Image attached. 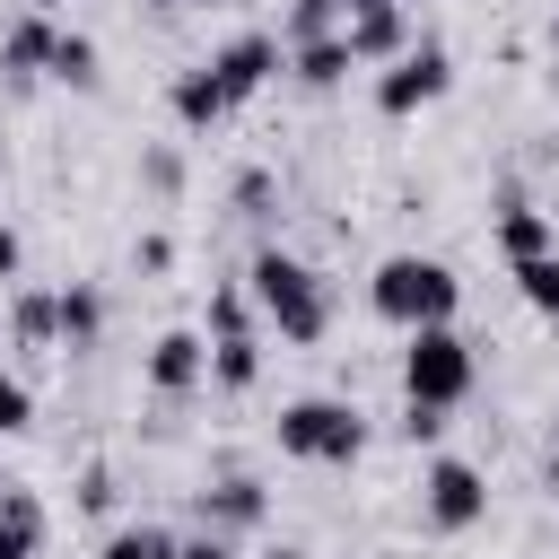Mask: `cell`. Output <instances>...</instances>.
<instances>
[{
    "label": "cell",
    "mask_w": 559,
    "mask_h": 559,
    "mask_svg": "<svg viewBox=\"0 0 559 559\" xmlns=\"http://www.w3.org/2000/svg\"><path fill=\"white\" fill-rule=\"evenodd\" d=\"M245 297H253V314H262L288 349H314V341L332 332V280H323L314 262H297L288 245H262V253H253Z\"/></svg>",
    "instance_id": "obj_1"
},
{
    "label": "cell",
    "mask_w": 559,
    "mask_h": 559,
    "mask_svg": "<svg viewBox=\"0 0 559 559\" xmlns=\"http://www.w3.org/2000/svg\"><path fill=\"white\" fill-rule=\"evenodd\" d=\"M367 306H376L393 332L454 323L463 280H454V262H437V253H384V262H376V280H367Z\"/></svg>",
    "instance_id": "obj_2"
},
{
    "label": "cell",
    "mask_w": 559,
    "mask_h": 559,
    "mask_svg": "<svg viewBox=\"0 0 559 559\" xmlns=\"http://www.w3.org/2000/svg\"><path fill=\"white\" fill-rule=\"evenodd\" d=\"M472 384H480V349H472L454 323H419V332H402V402L463 411Z\"/></svg>",
    "instance_id": "obj_3"
},
{
    "label": "cell",
    "mask_w": 559,
    "mask_h": 559,
    "mask_svg": "<svg viewBox=\"0 0 559 559\" xmlns=\"http://www.w3.org/2000/svg\"><path fill=\"white\" fill-rule=\"evenodd\" d=\"M271 445L288 454V463H358L367 454V411H349L341 393H297V402H280V419H271Z\"/></svg>",
    "instance_id": "obj_4"
},
{
    "label": "cell",
    "mask_w": 559,
    "mask_h": 559,
    "mask_svg": "<svg viewBox=\"0 0 559 559\" xmlns=\"http://www.w3.org/2000/svg\"><path fill=\"white\" fill-rule=\"evenodd\" d=\"M445 87H454V52L411 35V52H393V61L376 70V114H384V122H411V114L437 105Z\"/></svg>",
    "instance_id": "obj_5"
},
{
    "label": "cell",
    "mask_w": 559,
    "mask_h": 559,
    "mask_svg": "<svg viewBox=\"0 0 559 559\" xmlns=\"http://www.w3.org/2000/svg\"><path fill=\"white\" fill-rule=\"evenodd\" d=\"M419 524H428V533H472V524H489V480H480V463L437 454V463L419 472Z\"/></svg>",
    "instance_id": "obj_6"
},
{
    "label": "cell",
    "mask_w": 559,
    "mask_h": 559,
    "mask_svg": "<svg viewBox=\"0 0 559 559\" xmlns=\"http://www.w3.org/2000/svg\"><path fill=\"white\" fill-rule=\"evenodd\" d=\"M210 70H218V87H227V105H253L280 70H288V44L271 35V26H245V35H227L218 52H210Z\"/></svg>",
    "instance_id": "obj_7"
},
{
    "label": "cell",
    "mask_w": 559,
    "mask_h": 559,
    "mask_svg": "<svg viewBox=\"0 0 559 559\" xmlns=\"http://www.w3.org/2000/svg\"><path fill=\"white\" fill-rule=\"evenodd\" d=\"M210 384V332H157L148 341V393L157 402H183Z\"/></svg>",
    "instance_id": "obj_8"
},
{
    "label": "cell",
    "mask_w": 559,
    "mask_h": 559,
    "mask_svg": "<svg viewBox=\"0 0 559 559\" xmlns=\"http://www.w3.org/2000/svg\"><path fill=\"white\" fill-rule=\"evenodd\" d=\"M341 44L358 70H384L393 52H411V9H358V17H341Z\"/></svg>",
    "instance_id": "obj_9"
},
{
    "label": "cell",
    "mask_w": 559,
    "mask_h": 559,
    "mask_svg": "<svg viewBox=\"0 0 559 559\" xmlns=\"http://www.w3.org/2000/svg\"><path fill=\"white\" fill-rule=\"evenodd\" d=\"M52 35H61V17H44V9H17V17L0 26V70H9L17 87H35V79H44V61H52Z\"/></svg>",
    "instance_id": "obj_10"
},
{
    "label": "cell",
    "mask_w": 559,
    "mask_h": 559,
    "mask_svg": "<svg viewBox=\"0 0 559 559\" xmlns=\"http://www.w3.org/2000/svg\"><path fill=\"white\" fill-rule=\"evenodd\" d=\"M166 114H175L183 131H210V122H227L236 105H227L218 70H210V61H192V70H175V79H166Z\"/></svg>",
    "instance_id": "obj_11"
},
{
    "label": "cell",
    "mask_w": 559,
    "mask_h": 559,
    "mask_svg": "<svg viewBox=\"0 0 559 559\" xmlns=\"http://www.w3.org/2000/svg\"><path fill=\"white\" fill-rule=\"evenodd\" d=\"M262 507H271V498H262V480H245V472H236V480L201 489V533H227V542H236V533H253V524H262Z\"/></svg>",
    "instance_id": "obj_12"
},
{
    "label": "cell",
    "mask_w": 559,
    "mask_h": 559,
    "mask_svg": "<svg viewBox=\"0 0 559 559\" xmlns=\"http://www.w3.org/2000/svg\"><path fill=\"white\" fill-rule=\"evenodd\" d=\"M349 70H358V61H349V44H341V35H306V44H288V79H297V87H314V96H332Z\"/></svg>",
    "instance_id": "obj_13"
},
{
    "label": "cell",
    "mask_w": 559,
    "mask_h": 559,
    "mask_svg": "<svg viewBox=\"0 0 559 559\" xmlns=\"http://www.w3.org/2000/svg\"><path fill=\"white\" fill-rule=\"evenodd\" d=\"M498 253H507V262L559 253V227H550V210H533V201H507V210H498Z\"/></svg>",
    "instance_id": "obj_14"
},
{
    "label": "cell",
    "mask_w": 559,
    "mask_h": 559,
    "mask_svg": "<svg viewBox=\"0 0 559 559\" xmlns=\"http://www.w3.org/2000/svg\"><path fill=\"white\" fill-rule=\"evenodd\" d=\"M210 384L218 393H253L262 384V332H218L210 341Z\"/></svg>",
    "instance_id": "obj_15"
},
{
    "label": "cell",
    "mask_w": 559,
    "mask_h": 559,
    "mask_svg": "<svg viewBox=\"0 0 559 559\" xmlns=\"http://www.w3.org/2000/svg\"><path fill=\"white\" fill-rule=\"evenodd\" d=\"M0 559H44V498L0 489Z\"/></svg>",
    "instance_id": "obj_16"
},
{
    "label": "cell",
    "mask_w": 559,
    "mask_h": 559,
    "mask_svg": "<svg viewBox=\"0 0 559 559\" xmlns=\"http://www.w3.org/2000/svg\"><path fill=\"white\" fill-rule=\"evenodd\" d=\"M9 332H17L26 349H61V297H52V288H17V297H9Z\"/></svg>",
    "instance_id": "obj_17"
},
{
    "label": "cell",
    "mask_w": 559,
    "mask_h": 559,
    "mask_svg": "<svg viewBox=\"0 0 559 559\" xmlns=\"http://www.w3.org/2000/svg\"><path fill=\"white\" fill-rule=\"evenodd\" d=\"M61 297V349H96V332H105V297L87 288V280H70V288H52Z\"/></svg>",
    "instance_id": "obj_18"
},
{
    "label": "cell",
    "mask_w": 559,
    "mask_h": 559,
    "mask_svg": "<svg viewBox=\"0 0 559 559\" xmlns=\"http://www.w3.org/2000/svg\"><path fill=\"white\" fill-rule=\"evenodd\" d=\"M44 79H61V87H96L105 70H96V44L79 35V26H61L52 35V61H44Z\"/></svg>",
    "instance_id": "obj_19"
},
{
    "label": "cell",
    "mask_w": 559,
    "mask_h": 559,
    "mask_svg": "<svg viewBox=\"0 0 559 559\" xmlns=\"http://www.w3.org/2000/svg\"><path fill=\"white\" fill-rule=\"evenodd\" d=\"M507 271H515V297L559 323V253H533V262H507Z\"/></svg>",
    "instance_id": "obj_20"
},
{
    "label": "cell",
    "mask_w": 559,
    "mask_h": 559,
    "mask_svg": "<svg viewBox=\"0 0 559 559\" xmlns=\"http://www.w3.org/2000/svg\"><path fill=\"white\" fill-rule=\"evenodd\" d=\"M96 559H175V533L166 524H114L96 542Z\"/></svg>",
    "instance_id": "obj_21"
},
{
    "label": "cell",
    "mask_w": 559,
    "mask_h": 559,
    "mask_svg": "<svg viewBox=\"0 0 559 559\" xmlns=\"http://www.w3.org/2000/svg\"><path fill=\"white\" fill-rule=\"evenodd\" d=\"M35 428V384L17 367H0V437H26Z\"/></svg>",
    "instance_id": "obj_22"
},
{
    "label": "cell",
    "mask_w": 559,
    "mask_h": 559,
    "mask_svg": "<svg viewBox=\"0 0 559 559\" xmlns=\"http://www.w3.org/2000/svg\"><path fill=\"white\" fill-rule=\"evenodd\" d=\"M306 35H341V0H288L280 44H306Z\"/></svg>",
    "instance_id": "obj_23"
},
{
    "label": "cell",
    "mask_w": 559,
    "mask_h": 559,
    "mask_svg": "<svg viewBox=\"0 0 559 559\" xmlns=\"http://www.w3.org/2000/svg\"><path fill=\"white\" fill-rule=\"evenodd\" d=\"M218 332H253V297H245V288H218V297H210V341H218Z\"/></svg>",
    "instance_id": "obj_24"
},
{
    "label": "cell",
    "mask_w": 559,
    "mask_h": 559,
    "mask_svg": "<svg viewBox=\"0 0 559 559\" xmlns=\"http://www.w3.org/2000/svg\"><path fill=\"white\" fill-rule=\"evenodd\" d=\"M393 437H402V445H437V437H445V411H428V402H402Z\"/></svg>",
    "instance_id": "obj_25"
},
{
    "label": "cell",
    "mask_w": 559,
    "mask_h": 559,
    "mask_svg": "<svg viewBox=\"0 0 559 559\" xmlns=\"http://www.w3.org/2000/svg\"><path fill=\"white\" fill-rule=\"evenodd\" d=\"M236 210L245 218H271V175H236Z\"/></svg>",
    "instance_id": "obj_26"
},
{
    "label": "cell",
    "mask_w": 559,
    "mask_h": 559,
    "mask_svg": "<svg viewBox=\"0 0 559 559\" xmlns=\"http://www.w3.org/2000/svg\"><path fill=\"white\" fill-rule=\"evenodd\" d=\"M79 507H87V515H105V507H114V472H105V463H87V480H79Z\"/></svg>",
    "instance_id": "obj_27"
},
{
    "label": "cell",
    "mask_w": 559,
    "mask_h": 559,
    "mask_svg": "<svg viewBox=\"0 0 559 559\" xmlns=\"http://www.w3.org/2000/svg\"><path fill=\"white\" fill-rule=\"evenodd\" d=\"M17 271H26V236L0 218V288H17Z\"/></svg>",
    "instance_id": "obj_28"
},
{
    "label": "cell",
    "mask_w": 559,
    "mask_h": 559,
    "mask_svg": "<svg viewBox=\"0 0 559 559\" xmlns=\"http://www.w3.org/2000/svg\"><path fill=\"white\" fill-rule=\"evenodd\" d=\"M175 559H236V542L227 533H192V542H175Z\"/></svg>",
    "instance_id": "obj_29"
},
{
    "label": "cell",
    "mask_w": 559,
    "mask_h": 559,
    "mask_svg": "<svg viewBox=\"0 0 559 559\" xmlns=\"http://www.w3.org/2000/svg\"><path fill=\"white\" fill-rule=\"evenodd\" d=\"M148 183H157V192H175V183H183V166H175V148H148Z\"/></svg>",
    "instance_id": "obj_30"
},
{
    "label": "cell",
    "mask_w": 559,
    "mask_h": 559,
    "mask_svg": "<svg viewBox=\"0 0 559 559\" xmlns=\"http://www.w3.org/2000/svg\"><path fill=\"white\" fill-rule=\"evenodd\" d=\"M131 262H140V271H166V262H175V245H166V236H140V245H131Z\"/></svg>",
    "instance_id": "obj_31"
},
{
    "label": "cell",
    "mask_w": 559,
    "mask_h": 559,
    "mask_svg": "<svg viewBox=\"0 0 559 559\" xmlns=\"http://www.w3.org/2000/svg\"><path fill=\"white\" fill-rule=\"evenodd\" d=\"M148 9H218V0H148Z\"/></svg>",
    "instance_id": "obj_32"
},
{
    "label": "cell",
    "mask_w": 559,
    "mask_h": 559,
    "mask_svg": "<svg viewBox=\"0 0 559 559\" xmlns=\"http://www.w3.org/2000/svg\"><path fill=\"white\" fill-rule=\"evenodd\" d=\"M262 559H314V550H288V542H280V550H262Z\"/></svg>",
    "instance_id": "obj_33"
},
{
    "label": "cell",
    "mask_w": 559,
    "mask_h": 559,
    "mask_svg": "<svg viewBox=\"0 0 559 559\" xmlns=\"http://www.w3.org/2000/svg\"><path fill=\"white\" fill-rule=\"evenodd\" d=\"M17 9H44V17H52V9H61V0H17Z\"/></svg>",
    "instance_id": "obj_34"
},
{
    "label": "cell",
    "mask_w": 559,
    "mask_h": 559,
    "mask_svg": "<svg viewBox=\"0 0 559 559\" xmlns=\"http://www.w3.org/2000/svg\"><path fill=\"white\" fill-rule=\"evenodd\" d=\"M550 52H559V17H550Z\"/></svg>",
    "instance_id": "obj_35"
},
{
    "label": "cell",
    "mask_w": 559,
    "mask_h": 559,
    "mask_svg": "<svg viewBox=\"0 0 559 559\" xmlns=\"http://www.w3.org/2000/svg\"><path fill=\"white\" fill-rule=\"evenodd\" d=\"M550 148H559V140H550Z\"/></svg>",
    "instance_id": "obj_36"
}]
</instances>
